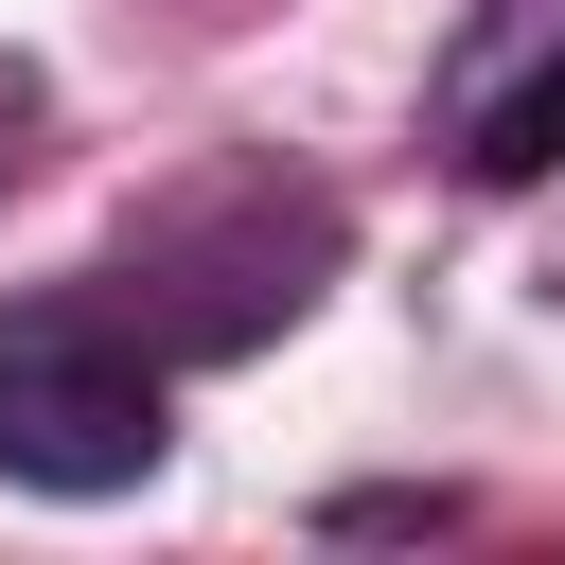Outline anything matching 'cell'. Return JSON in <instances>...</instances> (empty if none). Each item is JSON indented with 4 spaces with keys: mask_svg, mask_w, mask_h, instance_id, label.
<instances>
[{
    "mask_svg": "<svg viewBox=\"0 0 565 565\" xmlns=\"http://www.w3.org/2000/svg\"><path fill=\"white\" fill-rule=\"evenodd\" d=\"M159 353L88 300H18L0 318V477L18 494H124L159 477Z\"/></svg>",
    "mask_w": 565,
    "mask_h": 565,
    "instance_id": "1",
    "label": "cell"
},
{
    "mask_svg": "<svg viewBox=\"0 0 565 565\" xmlns=\"http://www.w3.org/2000/svg\"><path fill=\"white\" fill-rule=\"evenodd\" d=\"M477 177H494V194H512V177H565V53L477 106Z\"/></svg>",
    "mask_w": 565,
    "mask_h": 565,
    "instance_id": "2",
    "label": "cell"
},
{
    "mask_svg": "<svg viewBox=\"0 0 565 565\" xmlns=\"http://www.w3.org/2000/svg\"><path fill=\"white\" fill-rule=\"evenodd\" d=\"M0 124H18V88H0ZM0 159H18V141H0Z\"/></svg>",
    "mask_w": 565,
    "mask_h": 565,
    "instance_id": "3",
    "label": "cell"
}]
</instances>
